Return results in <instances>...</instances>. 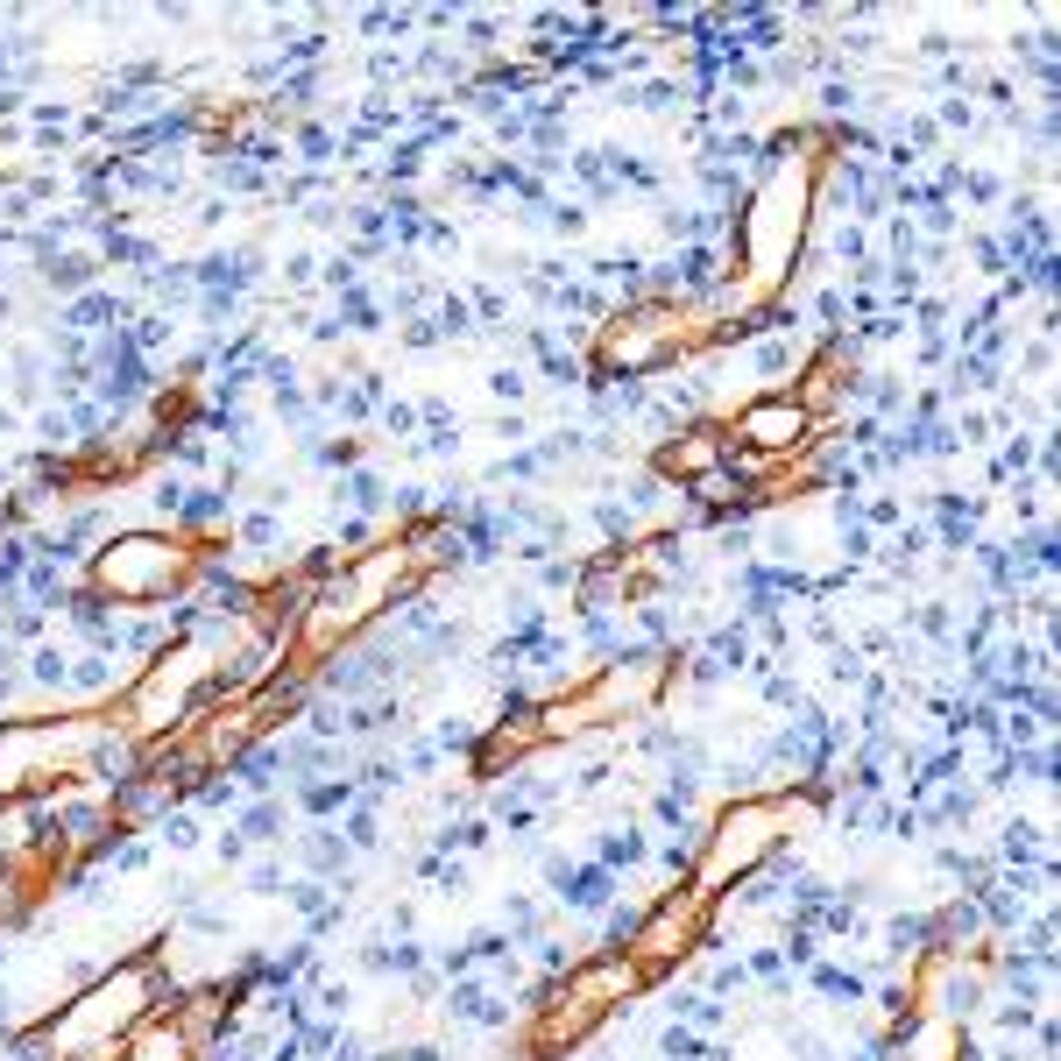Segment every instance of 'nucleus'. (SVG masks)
I'll list each match as a JSON object with an SVG mask.
<instances>
[{
	"mask_svg": "<svg viewBox=\"0 0 1061 1061\" xmlns=\"http://www.w3.org/2000/svg\"><path fill=\"white\" fill-rule=\"evenodd\" d=\"M828 156H835V134L793 128L757 156L751 185L736 191L722 256H729V276L765 311H779L793 297V276L814 256V220H821V199H828Z\"/></svg>",
	"mask_w": 1061,
	"mask_h": 1061,
	"instance_id": "nucleus-1",
	"label": "nucleus"
},
{
	"mask_svg": "<svg viewBox=\"0 0 1061 1061\" xmlns=\"http://www.w3.org/2000/svg\"><path fill=\"white\" fill-rule=\"evenodd\" d=\"M170 977L149 948L121 955V963L93 969L79 991L64 998L57 1012H43L36 1026L8 1034V1048L22 1061H121L128 1040L142 1034L156 1012H170Z\"/></svg>",
	"mask_w": 1061,
	"mask_h": 1061,
	"instance_id": "nucleus-2",
	"label": "nucleus"
},
{
	"mask_svg": "<svg viewBox=\"0 0 1061 1061\" xmlns=\"http://www.w3.org/2000/svg\"><path fill=\"white\" fill-rule=\"evenodd\" d=\"M205 566V545L170 524H121L85 552L79 588L107 609H156V602H185L191 580Z\"/></svg>",
	"mask_w": 1061,
	"mask_h": 1061,
	"instance_id": "nucleus-3",
	"label": "nucleus"
},
{
	"mask_svg": "<svg viewBox=\"0 0 1061 1061\" xmlns=\"http://www.w3.org/2000/svg\"><path fill=\"white\" fill-rule=\"evenodd\" d=\"M708 326H700L694 305L680 297H623L588 340V368L602 382H651V376H672L686 368L694 354H708Z\"/></svg>",
	"mask_w": 1061,
	"mask_h": 1061,
	"instance_id": "nucleus-4",
	"label": "nucleus"
},
{
	"mask_svg": "<svg viewBox=\"0 0 1061 1061\" xmlns=\"http://www.w3.org/2000/svg\"><path fill=\"white\" fill-rule=\"evenodd\" d=\"M779 849H786L779 800H771V793H736V800L715 806L708 828L694 835V871H686V885L708 892V899L722 906L743 877L771 871V863H779Z\"/></svg>",
	"mask_w": 1061,
	"mask_h": 1061,
	"instance_id": "nucleus-5",
	"label": "nucleus"
},
{
	"mask_svg": "<svg viewBox=\"0 0 1061 1061\" xmlns=\"http://www.w3.org/2000/svg\"><path fill=\"white\" fill-rule=\"evenodd\" d=\"M708 934H715V899L680 877V885H665L651 906H637V928H630V941H623V955L659 983L680 963H694V955L708 948Z\"/></svg>",
	"mask_w": 1061,
	"mask_h": 1061,
	"instance_id": "nucleus-6",
	"label": "nucleus"
},
{
	"mask_svg": "<svg viewBox=\"0 0 1061 1061\" xmlns=\"http://www.w3.org/2000/svg\"><path fill=\"white\" fill-rule=\"evenodd\" d=\"M729 446L751 460H771V468H800L806 453L821 446V417L806 411L793 390H757L729 411Z\"/></svg>",
	"mask_w": 1061,
	"mask_h": 1061,
	"instance_id": "nucleus-7",
	"label": "nucleus"
},
{
	"mask_svg": "<svg viewBox=\"0 0 1061 1061\" xmlns=\"http://www.w3.org/2000/svg\"><path fill=\"white\" fill-rule=\"evenodd\" d=\"M552 983H559V991H574L580 1005H594V1012H630L637 998L651 991V977H645V969H637L623 948H594V955H580V963H566Z\"/></svg>",
	"mask_w": 1061,
	"mask_h": 1061,
	"instance_id": "nucleus-8",
	"label": "nucleus"
},
{
	"mask_svg": "<svg viewBox=\"0 0 1061 1061\" xmlns=\"http://www.w3.org/2000/svg\"><path fill=\"white\" fill-rule=\"evenodd\" d=\"M729 460V432L715 425V417H686V425H672L665 439H659V453H651V474L672 488H686V482H700L708 468H722Z\"/></svg>",
	"mask_w": 1061,
	"mask_h": 1061,
	"instance_id": "nucleus-9",
	"label": "nucleus"
},
{
	"mask_svg": "<svg viewBox=\"0 0 1061 1061\" xmlns=\"http://www.w3.org/2000/svg\"><path fill=\"white\" fill-rule=\"evenodd\" d=\"M885 1061H969V1026L913 1012L885 1034Z\"/></svg>",
	"mask_w": 1061,
	"mask_h": 1061,
	"instance_id": "nucleus-10",
	"label": "nucleus"
},
{
	"mask_svg": "<svg viewBox=\"0 0 1061 1061\" xmlns=\"http://www.w3.org/2000/svg\"><path fill=\"white\" fill-rule=\"evenodd\" d=\"M305 863H311V877H333V871H347V842H340V828H305Z\"/></svg>",
	"mask_w": 1061,
	"mask_h": 1061,
	"instance_id": "nucleus-11",
	"label": "nucleus"
},
{
	"mask_svg": "<svg viewBox=\"0 0 1061 1061\" xmlns=\"http://www.w3.org/2000/svg\"><path fill=\"white\" fill-rule=\"evenodd\" d=\"M234 828H241L248 842H283V835H276V828H283V800H256L241 821H234Z\"/></svg>",
	"mask_w": 1061,
	"mask_h": 1061,
	"instance_id": "nucleus-12",
	"label": "nucleus"
},
{
	"mask_svg": "<svg viewBox=\"0 0 1061 1061\" xmlns=\"http://www.w3.org/2000/svg\"><path fill=\"white\" fill-rule=\"evenodd\" d=\"M248 892H262V899L283 892V857H256V863H248Z\"/></svg>",
	"mask_w": 1061,
	"mask_h": 1061,
	"instance_id": "nucleus-13",
	"label": "nucleus"
},
{
	"mask_svg": "<svg viewBox=\"0 0 1061 1061\" xmlns=\"http://www.w3.org/2000/svg\"><path fill=\"white\" fill-rule=\"evenodd\" d=\"M488 390H496V397H524V368H496V376H488Z\"/></svg>",
	"mask_w": 1061,
	"mask_h": 1061,
	"instance_id": "nucleus-14",
	"label": "nucleus"
}]
</instances>
